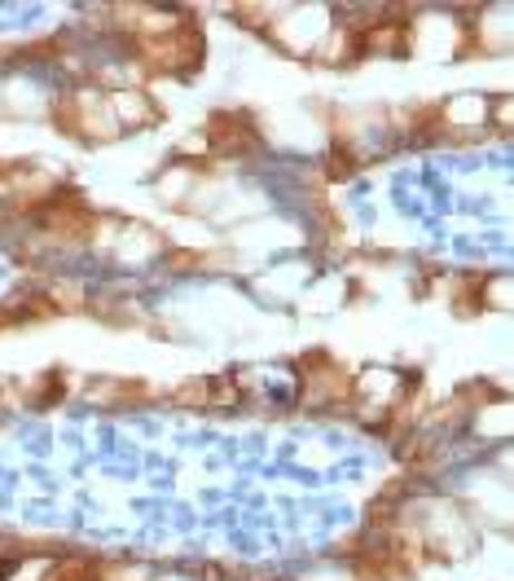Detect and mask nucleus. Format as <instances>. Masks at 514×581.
<instances>
[{
    "label": "nucleus",
    "instance_id": "obj_1",
    "mask_svg": "<svg viewBox=\"0 0 514 581\" xmlns=\"http://www.w3.org/2000/svg\"><path fill=\"white\" fill-rule=\"evenodd\" d=\"M128 45L150 71H168V76H189L202 62V31L194 18H185L180 27H171L164 36H137Z\"/></svg>",
    "mask_w": 514,
    "mask_h": 581
},
{
    "label": "nucleus",
    "instance_id": "obj_2",
    "mask_svg": "<svg viewBox=\"0 0 514 581\" xmlns=\"http://www.w3.org/2000/svg\"><path fill=\"white\" fill-rule=\"evenodd\" d=\"M299 380H304V405H352L356 401V384L352 375L335 366L326 353H308L299 357Z\"/></svg>",
    "mask_w": 514,
    "mask_h": 581
},
{
    "label": "nucleus",
    "instance_id": "obj_3",
    "mask_svg": "<svg viewBox=\"0 0 514 581\" xmlns=\"http://www.w3.org/2000/svg\"><path fill=\"white\" fill-rule=\"evenodd\" d=\"M202 141L220 155H238V150H251L259 137H256V124L247 110H216L202 128Z\"/></svg>",
    "mask_w": 514,
    "mask_h": 581
},
{
    "label": "nucleus",
    "instance_id": "obj_4",
    "mask_svg": "<svg viewBox=\"0 0 514 581\" xmlns=\"http://www.w3.org/2000/svg\"><path fill=\"white\" fill-rule=\"evenodd\" d=\"M405 40H409L405 18H378L356 31V53H401Z\"/></svg>",
    "mask_w": 514,
    "mask_h": 581
},
{
    "label": "nucleus",
    "instance_id": "obj_5",
    "mask_svg": "<svg viewBox=\"0 0 514 581\" xmlns=\"http://www.w3.org/2000/svg\"><path fill=\"white\" fill-rule=\"evenodd\" d=\"M146 396H150V387L132 384V380H97V384H88V401L92 405H137Z\"/></svg>",
    "mask_w": 514,
    "mask_h": 581
},
{
    "label": "nucleus",
    "instance_id": "obj_6",
    "mask_svg": "<svg viewBox=\"0 0 514 581\" xmlns=\"http://www.w3.org/2000/svg\"><path fill=\"white\" fill-rule=\"evenodd\" d=\"M110 110H119L123 119H132V128H141V124L155 119V106L141 97V89H115L110 93Z\"/></svg>",
    "mask_w": 514,
    "mask_h": 581
},
{
    "label": "nucleus",
    "instance_id": "obj_7",
    "mask_svg": "<svg viewBox=\"0 0 514 581\" xmlns=\"http://www.w3.org/2000/svg\"><path fill=\"white\" fill-rule=\"evenodd\" d=\"M53 128H58V132H67V137H80V141H85V124H80V93L53 97Z\"/></svg>",
    "mask_w": 514,
    "mask_h": 581
},
{
    "label": "nucleus",
    "instance_id": "obj_8",
    "mask_svg": "<svg viewBox=\"0 0 514 581\" xmlns=\"http://www.w3.org/2000/svg\"><path fill=\"white\" fill-rule=\"evenodd\" d=\"M45 581H97V560H88V555H67V560L49 564Z\"/></svg>",
    "mask_w": 514,
    "mask_h": 581
},
{
    "label": "nucleus",
    "instance_id": "obj_9",
    "mask_svg": "<svg viewBox=\"0 0 514 581\" xmlns=\"http://www.w3.org/2000/svg\"><path fill=\"white\" fill-rule=\"evenodd\" d=\"M211 401V384L207 380H185V384L171 392V405H185V410H198Z\"/></svg>",
    "mask_w": 514,
    "mask_h": 581
},
{
    "label": "nucleus",
    "instance_id": "obj_10",
    "mask_svg": "<svg viewBox=\"0 0 514 581\" xmlns=\"http://www.w3.org/2000/svg\"><path fill=\"white\" fill-rule=\"evenodd\" d=\"M49 299H53L58 313H80V308H85V290L76 287V283H53Z\"/></svg>",
    "mask_w": 514,
    "mask_h": 581
},
{
    "label": "nucleus",
    "instance_id": "obj_11",
    "mask_svg": "<svg viewBox=\"0 0 514 581\" xmlns=\"http://www.w3.org/2000/svg\"><path fill=\"white\" fill-rule=\"evenodd\" d=\"M326 173H330V181H343V177H352L356 173V150H347V146H335L330 150V159H326Z\"/></svg>",
    "mask_w": 514,
    "mask_h": 581
},
{
    "label": "nucleus",
    "instance_id": "obj_12",
    "mask_svg": "<svg viewBox=\"0 0 514 581\" xmlns=\"http://www.w3.org/2000/svg\"><path fill=\"white\" fill-rule=\"evenodd\" d=\"M405 454V463H414V467H423L431 454H435V441L431 436H409V445L401 450Z\"/></svg>",
    "mask_w": 514,
    "mask_h": 581
},
{
    "label": "nucleus",
    "instance_id": "obj_13",
    "mask_svg": "<svg viewBox=\"0 0 514 581\" xmlns=\"http://www.w3.org/2000/svg\"><path fill=\"white\" fill-rule=\"evenodd\" d=\"M97 581H146V573H137L128 564H97Z\"/></svg>",
    "mask_w": 514,
    "mask_h": 581
},
{
    "label": "nucleus",
    "instance_id": "obj_14",
    "mask_svg": "<svg viewBox=\"0 0 514 581\" xmlns=\"http://www.w3.org/2000/svg\"><path fill=\"white\" fill-rule=\"evenodd\" d=\"M264 13H268V9H259V4H238V9H234V22H243V27H264Z\"/></svg>",
    "mask_w": 514,
    "mask_h": 581
},
{
    "label": "nucleus",
    "instance_id": "obj_15",
    "mask_svg": "<svg viewBox=\"0 0 514 581\" xmlns=\"http://www.w3.org/2000/svg\"><path fill=\"white\" fill-rule=\"evenodd\" d=\"M171 269H198V252H168Z\"/></svg>",
    "mask_w": 514,
    "mask_h": 581
},
{
    "label": "nucleus",
    "instance_id": "obj_16",
    "mask_svg": "<svg viewBox=\"0 0 514 581\" xmlns=\"http://www.w3.org/2000/svg\"><path fill=\"white\" fill-rule=\"evenodd\" d=\"M497 124H502V128H511V97H502V101H497Z\"/></svg>",
    "mask_w": 514,
    "mask_h": 581
},
{
    "label": "nucleus",
    "instance_id": "obj_17",
    "mask_svg": "<svg viewBox=\"0 0 514 581\" xmlns=\"http://www.w3.org/2000/svg\"><path fill=\"white\" fill-rule=\"evenodd\" d=\"M202 150H207V141H202V137H189V141L180 146V155H202Z\"/></svg>",
    "mask_w": 514,
    "mask_h": 581
}]
</instances>
